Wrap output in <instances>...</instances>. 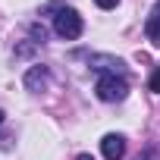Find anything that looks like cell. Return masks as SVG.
Returning a JSON list of instances; mask_svg holds the SVG:
<instances>
[{"label":"cell","mask_w":160,"mask_h":160,"mask_svg":"<svg viewBox=\"0 0 160 160\" xmlns=\"http://www.w3.org/2000/svg\"><path fill=\"white\" fill-rule=\"evenodd\" d=\"M98 98L101 101H107V104H113V101H122L126 94H129V85H126V78L122 75H113V72H107V75H101L98 78Z\"/></svg>","instance_id":"6da1fadb"},{"label":"cell","mask_w":160,"mask_h":160,"mask_svg":"<svg viewBox=\"0 0 160 160\" xmlns=\"http://www.w3.org/2000/svg\"><path fill=\"white\" fill-rule=\"evenodd\" d=\"M53 28H57L60 38L75 41L78 35H82V16H78L75 10H60V13L53 16Z\"/></svg>","instance_id":"7a4b0ae2"},{"label":"cell","mask_w":160,"mask_h":160,"mask_svg":"<svg viewBox=\"0 0 160 160\" xmlns=\"http://www.w3.org/2000/svg\"><path fill=\"white\" fill-rule=\"evenodd\" d=\"M101 151H104V157L107 160H122V154H126V138L122 135H104L101 138Z\"/></svg>","instance_id":"3957f363"},{"label":"cell","mask_w":160,"mask_h":160,"mask_svg":"<svg viewBox=\"0 0 160 160\" xmlns=\"http://www.w3.org/2000/svg\"><path fill=\"white\" fill-rule=\"evenodd\" d=\"M47 82H50L47 66H32V69L25 72V88H28V91H44Z\"/></svg>","instance_id":"277c9868"},{"label":"cell","mask_w":160,"mask_h":160,"mask_svg":"<svg viewBox=\"0 0 160 160\" xmlns=\"http://www.w3.org/2000/svg\"><path fill=\"white\" fill-rule=\"evenodd\" d=\"M88 60H91V63H101L98 69H110L113 75H116V72H119V75L126 72V63H122V60H113V57H98V53H91Z\"/></svg>","instance_id":"5b68a950"},{"label":"cell","mask_w":160,"mask_h":160,"mask_svg":"<svg viewBox=\"0 0 160 160\" xmlns=\"http://www.w3.org/2000/svg\"><path fill=\"white\" fill-rule=\"evenodd\" d=\"M148 38L160 47V7L151 13V19H148Z\"/></svg>","instance_id":"8992f818"},{"label":"cell","mask_w":160,"mask_h":160,"mask_svg":"<svg viewBox=\"0 0 160 160\" xmlns=\"http://www.w3.org/2000/svg\"><path fill=\"white\" fill-rule=\"evenodd\" d=\"M151 91H160V66H157L154 75H151Z\"/></svg>","instance_id":"52a82bcc"},{"label":"cell","mask_w":160,"mask_h":160,"mask_svg":"<svg viewBox=\"0 0 160 160\" xmlns=\"http://www.w3.org/2000/svg\"><path fill=\"white\" fill-rule=\"evenodd\" d=\"M94 3H98V7H101V10H113V7H116V3H119V0H94Z\"/></svg>","instance_id":"ba28073f"},{"label":"cell","mask_w":160,"mask_h":160,"mask_svg":"<svg viewBox=\"0 0 160 160\" xmlns=\"http://www.w3.org/2000/svg\"><path fill=\"white\" fill-rule=\"evenodd\" d=\"M78 160H94V157L91 154H78Z\"/></svg>","instance_id":"9c48e42d"},{"label":"cell","mask_w":160,"mask_h":160,"mask_svg":"<svg viewBox=\"0 0 160 160\" xmlns=\"http://www.w3.org/2000/svg\"><path fill=\"white\" fill-rule=\"evenodd\" d=\"M0 122H3V110H0Z\"/></svg>","instance_id":"30bf717a"}]
</instances>
